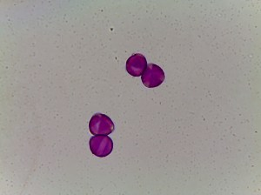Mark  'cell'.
I'll use <instances>...</instances> for the list:
<instances>
[{
	"instance_id": "obj_1",
	"label": "cell",
	"mask_w": 261,
	"mask_h": 195,
	"mask_svg": "<svg viewBox=\"0 0 261 195\" xmlns=\"http://www.w3.org/2000/svg\"><path fill=\"white\" fill-rule=\"evenodd\" d=\"M90 132L95 135H108L114 131V124L108 116L102 113L93 115L89 122Z\"/></svg>"
},
{
	"instance_id": "obj_2",
	"label": "cell",
	"mask_w": 261,
	"mask_h": 195,
	"mask_svg": "<svg viewBox=\"0 0 261 195\" xmlns=\"http://www.w3.org/2000/svg\"><path fill=\"white\" fill-rule=\"evenodd\" d=\"M90 149L96 156H108L113 152V140L107 135H95L90 139Z\"/></svg>"
},
{
	"instance_id": "obj_3",
	"label": "cell",
	"mask_w": 261,
	"mask_h": 195,
	"mask_svg": "<svg viewBox=\"0 0 261 195\" xmlns=\"http://www.w3.org/2000/svg\"><path fill=\"white\" fill-rule=\"evenodd\" d=\"M165 78V72L160 66L154 64H150L142 74L141 80L144 86L148 88H155L163 83Z\"/></svg>"
},
{
	"instance_id": "obj_4",
	"label": "cell",
	"mask_w": 261,
	"mask_h": 195,
	"mask_svg": "<svg viewBox=\"0 0 261 195\" xmlns=\"http://www.w3.org/2000/svg\"><path fill=\"white\" fill-rule=\"evenodd\" d=\"M146 67H147V61L142 54H134L128 59L126 62V71L134 77L141 76L146 71Z\"/></svg>"
}]
</instances>
